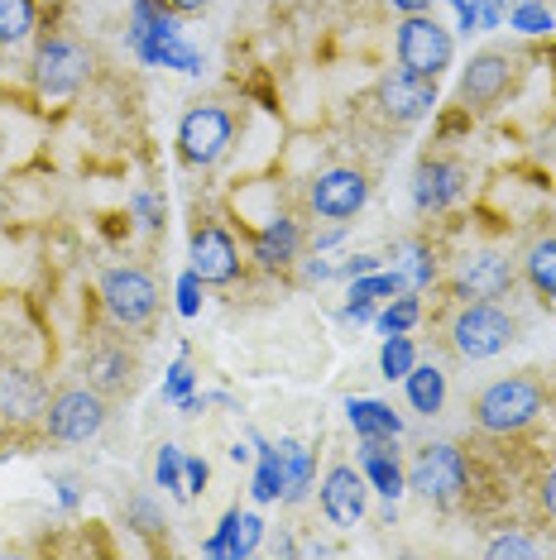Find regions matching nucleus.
<instances>
[{
    "label": "nucleus",
    "mask_w": 556,
    "mask_h": 560,
    "mask_svg": "<svg viewBox=\"0 0 556 560\" xmlns=\"http://www.w3.org/2000/svg\"><path fill=\"white\" fill-rule=\"evenodd\" d=\"M197 292H201V278H197L193 269H187V273L178 278V312H183V316H197V307H201Z\"/></svg>",
    "instance_id": "36"
},
{
    "label": "nucleus",
    "mask_w": 556,
    "mask_h": 560,
    "mask_svg": "<svg viewBox=\"0 0 556 560\" xmlns=\"http://www.w3.org/2000/svg\"><path fill=\"white\" fill-rule=\"evenodd\" d=\"M308 201L317 215H326V221H350V215L370 201V177L360 168H326V173L312 177Z\"/></svg>",
    "instance_id": "11"
},
{
    "label": "nucleus",
    "mask_w": 556,
    "mask_h": 560,
    "mask_svg": "<svg viewBox=\"0 0 556 560\" xmlns=\"http://www.w3.org/2000/svg\"><path fill=\"white\" fill-rule=\"evenodd\" d=\"M518 283V269L513 259H503L499 249H479V254H465L451 273V298L461 302H499L509 298Z\"/></svg>",
    "instance_id": "8"
},
{
    "label": "nucleus",
    "mask_w": 556,
    "mask_h": 560,
    "mask_svg": "<svg viewBox=\"0 0 556 560\" xmlns=\"http://www.w3.org/2000/svg\"><path fill=\"white\" fill-rule=\"evenodd\" d=\"M92 78V54L72 39H48L34 54V86L44 96H72L78 86Z\"/></svg>",
    "instance_id": "9"
},
{
    "label": "nucleus",
    "mask_w": 556,
    "mask_h": 560,
    "mask_svg": "<svg viewBox=\"0 0 556 560\" xmlns=\"http://www.w3.org/2000/svg\"><path fill=\"white\" fill-rule=\"evenodd\" d=\"M44 407H48V388L39 374L0 369V412L15 417V422H30V417H44Z\"/></svg>",
    "instance_id": "16"
},
{
    "label": "nucleus",
    "mask_w": 556,
    "mask_h": 560,
    "mask_svg": "<svg viewBox=\"0 0 556 560\" xmlns=\"http://www.w3.org/2000/svg\"><path fill=\"white\" fill-rule=\"evenodd\" d=\"M259 537H264V522L255 517V513H225V522L217 527V537L207 541V556H250L259 546Z\"/></svg>",
    "instance_id": "19"
},
{
    "label": "nucleus",
    "mask_w": 556,
    "mask_h": 560,
    "mask_svg": "<svg viewBox=\"0 0 556 560\" xmlns=\"http://www.w3.org/2000/svg\"><path fill=\"white\" fill-rule=\"evenodd\" d=\"M417 316H422V302H417L413 292H408V298H398L394 307L379 316V330H384V336H403V330L417 326Z\"/></svg>",
    "instance_id": "30"
},
{
    "label": "nucleus",
    "mask_w": 556,
    "mask_h": 560,
    "mask_svg": "<svg viewBox=\"0 0 556 560\" xmlns=\"http://www.w3.org/2000/svg\"><path fill=\"white\" fill-rule=\"evenodd\" d=\"M489 556H537V541L518 537V532H503V537L489 541Z\"/></svg>",
    "instance_id": "34"
},
{
    "label": "nucleus",
    "mask_w": 556,
    "mask_h": 560,
    "mask_svg": "<svg viewBox=\"0 0 556 560\" xmlns=\"http://www.w3.org/2000/svg\"><path fill=\"white\" fill-rule=\"evenodd\" d=\"M360 460H364V479L374 483L379 493H384L389 503L403 493V465H398V445L394 441H370V436H360Z\"/></svg>",
    "instance_id": "18"
},
{
    "label": "nucleus",
    "mask_w": 556,
    "mask_h": 560,
    "mask_svg": "<svg viewBox=\"0 0 556 560\" xmlns=\"http://www.w3.org/2000/svg\"><path fill=\"white\" fill-rule=\"evenodd\" d=\"M389 5H394V10H403V15H422V10L432 5V0H389Z\"/></svg>",
    "instance_id": "41"
},
{
    "label": "nucleus",
    "mask_w": 556,
    "mask_h": 560,
    "mask_svg": "<svg viewBox=\"0 0 556 560\" xmlns=\"http://www.w3.org/2000/svg\"><path fill=\"white\" fill-rule=\"evenodd\" d=\"M403 292V273H364L356 278V288H350V302H374V298H394Z\"/></svg>",
    "instance_id": "29"
},
{
    "label": "nucleus",
    "mask_w": 556,
    "mask_h": 560,
    "mask_svg": "<svg viewBox=\"0 0 556 560\" xmlns=\"http://www.w3.org/2000/svg\"><path fill=\"white\" fill-rule=\"evenodd\" d=\"M542 407H547V393H542L537 378H523V374L495 378L475 398V427L489 431V436H509V431L533 427Z\"/></svg>",
    "instance_id": "1"
},
{
    "label": "nucleus",
    "mask_w": 556,
    "mask_h": 560,
    "mask_svg": "<svg viewBox=\"0 0 556 560\" xmlns=\"http://www.w3.org/2000/svg\"><path fill=\"white\" fill-rule=\"evenodd\" d=\"M332 273H336V269H332V264H322V259L308 264V278H332Z\"/></svg>",
    "instance_id": "43"
},
{
    "label": "nucleus",
    "mask_w": 556,
    "mask_h": 560,
    "mask_svg": "<svg viewBox=\"0 0 556 560\" xmlns=\"http://www.w3.org/2000/svg\"><path fill=\"white\" fill-rule=\"evenodd\" d=\"M503 10H513V5H537V0H499Z\"/></svg>",
    "instance_id": "44"
},
{
    "label": "nucleus",
    "mask_w": 556,
    "mask_h": 560,
    "mask_svg": "<svg viewBox=\"0 0 556 560\" xmlns=\"http://www.w3.org/2000/svg\"><path fill=\"white\" fill-rule=\"evenodd\" d=\"M207 475H211L207 460H183V493L187 499H197V493L207 489Z\"/></svg>",
    "instance_id": "37"
},
{
    "label": "nucleus",
    "mask_w": 556,
    "mask_h": 560,
    "mask_svg": "<svg viewBox=\"0 0 556 560\" xmlns=\"http://www.w3.org/2000/svg\"><path fill=\"white\" fill-rule=\"evenodd\" d=\"M34 20H39L34 0H0V48L30 39V34H34Z\"/></svg>",
    "instance_id": "25"
},
{
    "label": "nucleus",
    "mask_w": 556,
    "mask_h": 560,
    "mask_svg": "<svg viewBox=\"0 0 556 560\" xmlns=\"http://www.w3.org/2000/svg\"><path fill=\"white\" fill-rule=\"evenodd\" d=\"M542 508H547V513L556 517V469H552L547 479H542Z\"/></svg>",
    "instance_id": "40"
},
{
    "label": "nucleus",
    "mask_w": 556,
    "mask_h": 560,
    "mask_svg": "<svg viewBox=\"0 0 556 560\" xmlns=\"http://www.w3.org/2000/svg\"><path fill=\"white\" fill-rule=\"evenodd\" d=\"M187 393H193V369H187V360H178L169 369V384H163V398L169 402H183Z\"/></svg>",
    "instance_id": "35"
},
{
    "label": "nucleus",
    "mask_w": 556,
    "mask_h": 560,
    "mask_svg": "<svg viewBox=\"0 0 556 560\" xmlns=\"http://www.w3.org/2000/svg\"><path fill=\"white\" fill-rule=\"evenodd\" d=\"M163 5H169L173 15H187V10H201V5H211V0H163Z\"/></svg>",
    "instance_id": "42"
},
{
    "label": "nucleus",
    "mask_w": 556,
    "mask_h": 560,
    "mask_svg": "<svg viewBox=\"0 0 556 560\" xmlns=\"http://www.w3.org/2000/svg\"><path fill=\"white\" fill-rule=\"evenodd\" d=\"M144 62H163V68H178V72H201V54L183 39V34H178V39L154 44V48L144 54Z\"/></svg>",
    "instance_id": "27"
},
{
    "label": "nucleus",
    "mask_w": 556,
    "mask_h": 560,
    "mask_svg": "<svg viewBox=\"0 0 556 560\" xmlns=\"http://www.w3.org/2000/svg\"><path fill=\"white\" fill-rule=\"evenodd\" d=\"M364 475L350 465H332L322 479V513L336 522V527H356L364 517Z\"/></svg>",
    "instance_id": "15"
},
{
    "label": "nucleus",
    "mask_w": 556,
    "mask_h": 560,
    "mask_svg": "<svg viewBox=\"0 0 556 560\" xmlns=\"http://www.w3.org/2000/svg\"><path fill=\"white\" fill-rule=\"evenodd\" d=\"M135 211H139V221H144L149 231H159V225H163V207L149 192H135Z\"/></svg>",
    "instance_id": "38"
},
{
    "label": "nucleus",
    "mask_w": 556,
    "mask_h": 560,
    "mask_svg": "<svg viewBox=\"0 0 556 560\" xmlns=\"http://www.w3.org/2000/svg\"><path fill=\"white\" fill-rule=\"evenodd\" d=\"M86 384L96 393H125L135 384V360L125 350H92L86 354Z\"/></svg>",
    "instance_id": "20"
},
{
    "label": "nucleus",
    "mask_w": 556,
    "mask_h": 560,
    "mask_svg": "<svg viewBox=\"0 0 556 560\" xmlns=\"http://www.w3.org/2000/svg\"><path fill=\"white\" fill-rule=\"evenodd\" d=\"M509 20H513V30H523V34H547V30H556V15L547 10V0H537V5H513Z\"/></svg>",
    "instance_id": "31"
},
{
    "label": "nucleus",
    "mask_w": 556,
    "mask_h": 560,
    "mask_svg": "<svg viewBox=\"0 0 556 560\" xmlns=\"http://www.w3.org/2000/svg\"><path fill=\"white\" fill-rule=\"evenodd\" d=\"M403 384H408V402H413V412L437 417L441 407H447V374H441L437 364H413L408 374H403Z\"/></svg>",
    "instance_id": "22"
},
{
    "label": "nucleus",
    "mask_w": 556,
    "mask_h": 560,
    "mask_svg": "<svg viewBox=\"0 0 556 560\" xmlns=\"http://www.w3.org/2000/svg\"><path fill=\"white\" fill-rule=\"evenodd\" d=\"M101 302H106L111 322L125 326V330H139L154 322L159 312V288L154 278L144 269H135V264H125V269H106L101 273Z\"/></svg>",
    "instance_id": "5"
},
{
    "label": "nucleus",
    "mask_w": 556,
    "mask_h": 560,
    "mask_svg": "<svg viewBox=\"0 0 556 560\" xmlns=\"http://www.w3.org/2000/svg\"><path fill=\"white\" fill-rule=\"evenodd\" d=\"M106 427V398L96 388H58L44 407V431L54 441L82 445Z\"/></svg>",
    "instance_id": "6"
},
{
    "label": "nucleus",
    "mask_w": 556,
    "mask_h": 560,
    "mask_svg": "<svg viewBox=\"0 0 556 560\" xmlns=\"http://www.w3.org/2000/svg\"><path fill=\"white\" fill-rule=\"evenodd\" d=\"M432 278H437L432 249H427V245H413V249H408V283H413V288H427Z\"/></svg>",
    "instance_id": "33"
},
{
    "label": "nucleus",
    "mask_w": 556,
    "mask_h": 560,
    "mask_svg": "<svg viewBox=\"0 0 556 560\" xmlns=\"http://www.w3.org/2000/svg\"><path fill=\"white\" fill-rule=\"evenodd\" d=\"M374 101H379V110H384L389 120L413 125V120L432 116V106H437V78H422V72L394 68V72H384V78H379Z\"/></svg>",
    "instance_id": "10"
},
{
    "label": "nucleus",
    "mask_w": 556,
    "mask_h": 560,
    "mask_svg": "<svg viewBox=\"0 0 556 560\" xmlns=\"http://www.w3.org/2000/svg\"><path fill=\"white\" fill-rule=\"evenodd\" d=\"M518 340V322L499 302H461L451 316V346L461 360H495Z\"/></svg>",
    "instance_id": "2"
},
{
    "label": "nucleus",
    "mask_w": 556,
    "mask_h": 560,
    "mask_svg": "<svg viewBox=\"0 0 556 560\" xmlns=\"http://www.w3.org/2000/svg\"><path fill=\"white\" fill-rule=\"evenodd\" d=\"M379 369H384V378H403L413 369V340H408V330L384 340V350H379Z\"/></svg>",
    "instance_id": "28"
},
{
    "label": "nucleus",
    "mask_w": 556,
    "mask_h": 560,
    "mask_svg": "<svg viewBox=\"0 0 556 560\" xmlns=\"http://www.w3.org/2000/svg\"><path fill=\"white\" fill-rule=\"evenodd\" d=\"M278 455H283V503H298L312 489V451L298 441H283Z\"/></svg>",
    "instance_id": "24"
},
{
    "label": "nucleus",
    "mask_w": 556,
    "mask_h": 560,
    "mask_svg": "<svg viewBox=\"0 0 556 560\" xmlns=\"http://www.w3.org/2000/svg\"><path fill=\"white\" fill-rule=\"evenodd\" d=\"M523 278L533 283V292L542 302L556 298V235L533 240V249L523 254Z\"/></svg>",
    "instance_id": "23"
},
{
    "label": "nucleus",
    "mask_w": 556,
    "mask_h": 560,
    "mask_svg": "<svg viewBox=\"0 0 556 560\" xmlns=\"http://www.w3.org/2000/svg\"><path fill=\"white\" fill-rule=\"evenodd\" d=\"M374 269H379L374 254H356V259H346L336 273H346V278H364V273H374Z\"/></svg>",
    "instance_id": "39"
},
{
    "label": "nucleus",
    "mask_w": 556,
    "mask_h": 560,
    "mask_svg": "<svg viewBox=\"0 0 556 560\" xmlns=\"http://www.w3.org/2000/svg\"><path fill=\"white\" fill-rule=\"evenodd\" d=\"M465 192V168L451 159H422L413 173V207L417 211H447Z\"/></svg>",
    "instance_id": "14"
},
{
    "label": "nucleus",
    "mask_w": 556,
    "mask_h": 560,
    "mask_svg": "<svg viewBox=\"0 0 556 560\" xmlns=\"http://www.w3.org/2000/svg\"><path fill=\"white\" fill-rule=\"evenodd\" d=\"M509 86H513V58L495 54V48L475 54L461 72V96H465V106H475V110L499 106V101L509 96Z\"/></svg>",
    "instance_id": "12"
},
{
    "label": "nucleus",
    "mask_w": 556,
    "mask_h": 560,
    "mask_svg": "<svg viewBox=\"0 0 556 560\" xmlns=\"http://www.w3.org/2000/svg\"><path fill=\"white\" fill-rule=\"evenodd\" d=\"M193 273L211 288L235 283L240 278V249H235L231 231H221V225H197L193 231Z\"/></svg>",
    "instance_id": "13"
},
{
    "label": "nucleus",
    "mask_w": 556,
    "mask_h": 560,
    "mask_svg": "<svg viewBox=\"0 0 556 560\" xmlns=\"http://www.w3.org/2000/svg\"><path fill=\"white\" fill-rule=\"evenodd\" d=\"M350 412V427H356V436H370V441H398V412L389 402H374V398H350L346 402Z\"/></svg>",
    "instance_id": "21"
},
{
    "label": "nucleus",
    "mask_w": 556,
    "mask_h": 560,
    "mask_svg": "<svg viewBox=\"0 0 556 560\" xmlns=\"http://www.w3.org/2000/svg\"><path fill=\"white\" fill-rule=\"evenodd\" d=\"M298 249H302V231H298L293 215H274V221L255 235V264L269 269V273L288 269V264L298 259Z\"/></svg>",
    "instance_id": "17"
},
{
    "label": "nucleus",
    "mask_w": 556,
    "mask_h": 560,
    "mask_svg": "<svg viewBox=\"0 0 556 560\" xmlns=\"http://www.w3.org/2000/svg\"><path fill=\"white\" fill-rule=\"evenodd\" d=\"M235 139V116L225 106H193L178 125V154L197 168H211L221 163V154Z\"/></svg>",
    "instance_id": "7"
},
{
    "label": "nucleus",
    "mask_w": 556,
    "mask_h": 560,
    "mask_svg": "<svg viewBox=\"0 0 556 560\" xmlns=\"http://www.w3.org/2000/svg\"><path fill=\"white\" fill-rule=\"evenodd\" d=\"M394 54H398V68L422 72V78H441V72L451 68V58H456V44H451V34L422 10V15H403L398 34H394Z\"/></svg>",
    "instance_id": "4"
},
{
    "label": "nucleus",
    "mask_w": 556,
    "mask_h": 560,
    "mask_svg": "<svg viewBox=\"0 0 556 560\" xmlns=\"http://www.w3.org/2000/svg\"><path fill=\"white\" fill-rule=\"evenodd\" d=\"M465 483H471V465H465V455L456 451V445H447V441L422 445L413 469H408V489H417L427 503H437V508L456 503L465 493Z\"/></svg>",
    "instance_id": "3"
},
{
    "label": "nucleus",
    "mask_w": 556,
    "mask_h": 560,
    "mask_svg": "<svg viewBox=\"0 0 556 560\" xmlns=\"http://www.w3.org/2000/svg\"><path fill=\"white\" fill-rule=\"evenodd\" d=\"M259 445V469H255V499L259 503H274L283 499V455H278V445Z\"/></svg>",
    "instance_id": "26"
},
{
    "label": "nucleus",
    "mask_w": 556,
    "mask_h": 560,
    "mask_svg": "<svg viewBox=\"0 0 556 560\" xmlns=\"http://www.w3.org/2000/svg\"><path fill=\"white\" fill-rule=\"evenodd\" d=\"M154 479H159V489L183 493V455H178V445H163V451H159V460H154Z\"/></svg>",
    "instance_id": "32"
}]
</instances>
